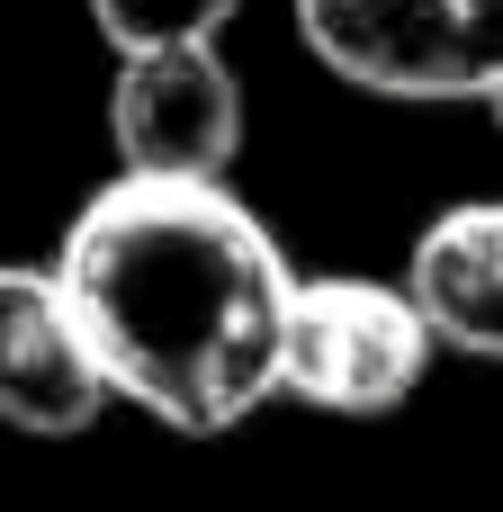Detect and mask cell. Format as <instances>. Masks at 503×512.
Listing matches in <instances>:
<instances>
[{"label":"cell","mask_w":503,"mask_h":512,"mask_svg":"<svg viewBox=\"0 0 503 512\" xmlns=\"http://www.w3.org/2000/svg\"><path fill=\"white\" fill-rule=\"evenodd\" d=\"M243 0H90L108 54H153V45H216Z\"/></svg>","instance_id":"cell-7"},{"label":"cell","mask_w":503,"mask_h":512,"mask_svg":"<svg viewBox=\"0 0 503 512\" xmlns=\"http://www.w3.org/2000/svg\"><path fill=\"white\" fill-rule=\"evenodd\" d=\"M432 351H441V333H432V315L414 306L405 279L324 270V279H297L279 396H297L315 414H342V423H378V414L423 396Z\"/></svg>","instance_id":"cell-3"},{"label":"cell","mask_w":503,"mask_h":512,"mask_svg":"<svg viewBox=\"0 0 503 512\" xmlns=\"http://www.w3.org/2000/svg\"><path fill=\"white\" fill-rule=\"evenodd\" d=\"M108 369L72 315L63 270L0 261V423L27 441H72L108 414Z\"/></svg>","instance_id":"cell-5"},{"label":"cell","mask_w":503,"mask_h":512,"mask_svg":"<svg viewBox=\"0 0 503 512\" xmlns=\"http://www.w3.org/2000/svg\"><path fill=\"white\" fill-rule=\"evenodd\" d=\"M486 117H495V135H503V90H495V99H486Z\"/></svg>","instance_id":"cell-8"},{"label":"cell","mask_w":503,"mask_h":512,"mask_svg":"<svg viewBox=\"0 0 503 512\" xmlns=\"http://www.w3.org/2000/svg\"><path fill=\"white\" fill-rule=\"evenodd\" d=\"M297 36L342 90L396 108L503 90V0H297Z\"/></svg>","instance_id":"cell-2"},{"label":"cell","mask_w":503,"mask_h":512,"mask_svg":"<svg viewBox=\"0 0 503 512\" xmlns=\"http://www.w3.org/2000/svg\"><path fill=\"white\" fill-rule=\"evenodd\" d=\"M108 153L117 171H144V180H225L243 153V72L225 63V45L117 54Z\"/></svg>","instance_id":"cell-4"},{"label":"cell","mask_w":503,"mask_h":512,"mask_svg":"<svg viewBox=\"0 0 503 512\" xmlns=\"http://www.w3.org/2000/svg\"><path fill=\"white\" fill-rule=\"evenodd\" d=\"M108 396L162 432L216 441L279 396L297 270L225 180L117 171L54 243Z\"/></svg>","instance_id":"cell-1"},{"label":"cell","mask_w":503,"mask_h":512,"mask_svg":"<svg viewBox=\"0 0 503 512\" xmlns=\"http://www.w3.org/2000/svg\"><path fill=\"white\" fill-rule=\"evenodd\" d=\"M414 306L432 315L441 351L503 360V198H459L414 234L405 261Z\"/></svg>","instance_id":"cell-6"}]
</instances>
